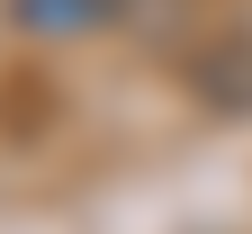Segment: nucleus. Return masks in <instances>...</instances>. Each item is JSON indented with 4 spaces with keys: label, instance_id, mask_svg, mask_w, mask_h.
I'll use <instances>...</instances> for the list:
<instances>
[{
    "label": "nucleus",
    "instance_id": "nucleus-1",
    "mask_svg": "<svg viewBox=\"0 0 252 234\" xmlns=\"http://www.w3.org/2000/svg\"><path fill=\"white\" fill-rule=\"evenodd\" d=\"M135 0H9V27H27V36H99Z\"/></svg>",
    "mask_w": 252,
    "mask_h": 234
}]
</instances>
